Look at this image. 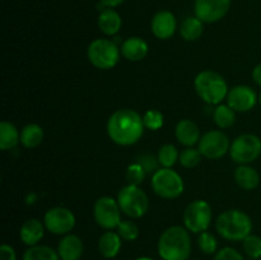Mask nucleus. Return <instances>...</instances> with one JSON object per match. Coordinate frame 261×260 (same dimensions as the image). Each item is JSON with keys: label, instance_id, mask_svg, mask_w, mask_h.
I'll return each mask as SVG.
<instances>
[{"label": "nucleus", "instance_id": "nucleus-1", "mask_svg": "<svg viewBox=\"0 0 261 260\" xmlns=\"http://www.w3.org/2000/svg\"><path fill=\"white\" fill-rule=\"evenodd\" d=\"M143 117L130 109L117 110L107 121V134L110 139L119 145H133L143 137Z\"/></svg>", "mask_w": 261, "mask_h": 260}, {"label": "nucleus", "instance_id": "nucleus-2", "mask_svg": "<svg viewBox=\"0 0 261 260\" xmlns=\"http://www.w3.org/2000/svg\"><path fill=\"white\" fill-rule=\"evenodd\" d=\"M158 254L163 260H189L191 239L185 227H168L158 240Z\"/></svg>", "mask_w": 261, "mask_h": 260}, {"label": "nucleus", "instance_id": "nucleus-3", "mask_svg": "<svg viewBox=\"0 0 261 260\" xmlns=\"http://www.w3.org/2000/svg\"><path fill=\"white\" fill-rule=\"evenodd\" d=\"M216 229L228 241H244L252 231V221L245 212L229 209L219 214L216 221Z\"/></svg>", "mask_w": 261, "mask_h": 260}, {"label": "nucleus", "instance_id": "nucleus-4", "mask_svg": "<svg viewBox=\"0 0 261 260\" xmlns=\"http://www.w3.org/2000/svg\"><path fill=\"white\" fill-rule=\"evenodd\" d=\"M194 87L198 96L208 105H219L228 94L224 78L213 70L200 71L194 81Z\"/></svg>", "mask_w": 261, "mask_h": 260}, {"label": "nucleus", "instance_id": "nucleus-5", "mask_svg": "<svg viewBox=\"0 0 261 260\" xmlns=\"http://www.w3.org/2000/svg\"><path fill=\"white\" fill-rule=\"evenodd\" d=\"M120 55H121V50L116 45V42L107 38H97L92 41L87 48L89 63L102 70L115 68L119 63Z\"/></svg>", "mask_w": 261, "mask_h": 260}, {"label": "nucleus", "instance_id": "nucleus-6", "mask_svg": "<svg viewBox=\"0 0 261 260\" xmlns=\"http://www.w3.org/2000/svg\"><path fill=\"white\" fill-rule=\"evenodd\" d=\"M121 212L130 218H142L149 208L148 196L138 185H126L117 195Z\"/></svg>", "mask_w": 261, "mask_h": 260}, {"label": "nucleus", "instance_id": "nucleus-7", "mask_svg": "<svg viewBox=\"0 0 261 260\" xmlns=\"http://www.w3.org/2000/svg\"><path fill=\"white\" fill-rule=\"evenodd\" d=\"M153 191L163 199H176L185 190L182 177L172 168H160L152 176Z\"/></svg>", "mask_w": 261, "mask_h": 260}, {"label": "nucleus", "instance_id": "nucleus-8", "mask_svg": "<svg viewBox=\"0 0 261 260\" xmlns=\"http://www.w3.org/2000/svg\"><path fill=\"white\" fill-rule=\"evenodd\" d=\"M213 212L212 206L205 200H194L186 206L184 212V224L189 232L201 233L211 226Z\"/></svg>", "mask_w": 261, "mask_h": 260}, {"label": "nucleus", "instance_id": "nucleus-9", "mask_svg": "<svg viewBox=\"0 0 261 260\" xmlns=\"http://www.w3.org/2000/svg\"><path fill=\"white\" fill-rule=\"evenodd\" d=\"M229 154L239 165H249L261 154V139L255 134L240 135L231 143Z\"/></svg>", "mask_w": 261, "mask_h": 260}, {"label": "nucleus", "instance_id": "nucleus-10", "mask_svg": "<svg viewBox=\"0 0 261 260\" xmlns=\"http://www.w3.org/2000/svg\"><path fill=\"white\" fill-rule=\"evenodd\" d=\"M93 216L99 227L111 231L117 228L121 222V208L114 198L102 196L94 203Z\"/></svg>", "mask_w": 261, "mask_h": 260}, {"label": "nucleus", "instance_id": "nucleus-11", "mask_svg": "<svg viewBox=\"0 0 261 260\" xmlns=\"http://www.w3.org/2000/svg\"><path fill=\"white\" fill-rule=\"evenodd\" d=\"M228 137L221 130H209L199 140V148L201 154L209 160L222 158L227 152H229Z\"/></svg>", "mask_w": 261, "mask_h": 260}, {"label": "nucleus", "instance_id": "nucleus-12", "mask_svg": "<svg viewBox=\"0 0 261 260\" xmlns=\"http://www.w3.org/2000/svg\"><path fill=\"white\" fill-rule=\"evenodd\" d=\"M43 224L51 233L68 235L75 226V216L65 206H55L46 212Z\"/></svg>", "mask_w": 261, "mask_h": 260}, {"label": "nucleus", "instance_id": "nucleus-13", "mask_svg": "<svg viewBox=\"0 0 261 260\" xmlns=\"http://www.w3.org/2000/svg\"><path fill=\"white\" fill-rule=\"evenodd\" d=\"M231 7V0H195V17L204 23H216L224 18Z\"/></svg>", "mask_w": 261, "mask_h": 260}, {"label": "nucleus", "instance_id": "nucleus-14", "mask_svg": "<svg viewBox=\"0 0 261 260\" xmlns=\"http://www.w3.org/2000/svg\"><path fill=\"white\" fill-rule=\"evenodd\" d=\"M256 92L249 86H236L228 91L227 105L234 112H247L256 105Z\"/></svg>", "mask_w": 261, "mask_h": 260}, {"label": "nucleus", "instance_id": "nucleus-15", "mask_svg": "<svg viewBox=\"0 0 261 260\" xmlns=\"http://www.w3.org/2000/svg\"><path fill=\"white\" fill-rule=\"evenodd\" d=\"M153 35L160 40H168L172 37L177 28L176 17L170 10H160L155 13L150 23Z\"/></svg>", "mask_w": 261, "mask_h": 260}, {"label": "nucleus", "instance_id": "nucleus-16", "mask_svg": "<svg viewBox=\"0 0 261 260\" xmlns=\"http://www.w3.org/2000/svg\"><path fill=\"white\" fill-rule=\"evenodd\" d=\"M83 242L76 235H64L59 241L58 254L61 260H79L83 255Z\"/></svg>", "mask_w": 261, "mask_h": 260}, {"label": "nucleus", "instance_id": "nucleus-17", "mask_svg": "<svg viewBox=\"0 0 261 260\" xmlns=\"http://www.w3.org/2000/svg\"><path fill=\"white\" fill-rule=\"evenodd\" d=\"M176 138L185 147H193L200 140V130L193 120H180L176 125Z\"/></svg>", "mask_w": 261, "mask_h": 260}, {"label": "nucleus", "instance_id": "nucleus-18", "mask_svg": "<svg viewBox=\"0 0 261 260\" xmlns=\"http://www.w3.org/2000/svg\"><path fill=\"white\" fill-rule=\"evenodd\" d=\"M45 224L38 219H27L20 227V240L27 246H36L42 240L43 235H45Z\"/></svg>", "mask_w": 261, "mask_h": 260}, {"label": "nucleus", "instance_id": "nucleus-19", "mask_svg": "<svg viewBox=\"0 0 261 260\" xmlns=\"http://www.w3.org/2000/svg\"><path fill=\"white\" fill-rule=\"evenodd\" d=\"M122 56L129 61H140L148 55V43L140 37H129L121 43Z\"/></svg>", "mask_w": 261, "mask_h": 260}, {"label": "nucleus", "instance_id": "nucleus-20", "mask_svg": "<svg viewBox=\"0 0 261 260\" xmlns=\"http://www.w3.org/2000/svg\"><path fill=\"white\" fill-rule=\"evenodd\" d=\"M122 19L119 13L112 8H105L98 15V27L106 36H115L121 30Z\"/></svg>", "mask_w": 261, "mask_h": 260}, {"label": "nucleus", "instance_id": "nucleus-21", "mask_svg": "<svg viewBox=\"0 0 261 260\" xmlns=\"http://www.w3.org/2000/svg\"><path fill=\"white\" fill-rule=\"evenodd\" d=\"M121 237L117 232L107 231L99 237L98 250L101 255L106 259H112L117 256V254L121 250Z\"/></svg>", "mask_w": 261, "mask_h": 260}, {"label": "nucleus", "instance_id": "nucleus-22", "mask_svg": "<svg viewBox=\"0 0 261 260\" xmlns=\"http://www.w3.org/2000/svg\"><path fill=\"white\" fill-rule=\"evenodd\" d=\"M234 181L244 190H254L259 185L260 176L251 166L240 165L234 171Z\"/></svg>", "mask_w": 261, "mask_h": 260}, {"label": "nucleus", "instance_id": "nucleus-23", "mask_svg": "<svg viewBox=\"0 0 261 260\" xmlns=\"http://www.w3.org/2000/svg\"><path fill=\"white\" fill-rule=\"evenodd\" d=\"M20 142V134L17 127L9 121L0 122V149H13Z\"/></svg>", "mask_w": 261, "mask_h": 260}, {"label": "nucleus", "instance_id": "nucleus-24", "mask_svg": "<svg viewBox=\"0 0 261 260\" xmlns=\"http://www.w3.org/2000/svg\"><path fill=\"white\" fill-rule=\"evenodd\" d=\"M204 32V22L198 17H188L180 25V35L185 41H196Z\"/></svg>", "mask_w": 261, "mask_h": 260}, {"label": "nucleus", "instance_id": "nucleus-25", "mask_svg": "<svg viewBox=\"0 0 261 260\" xmlns=\"http://www.w3.org/2000/svg\"><path fill=\"white\" fill-rule=\"evenodd\" d=\"M43 129L38 124H28L20 132V143L25 148H36L42 143Z\"/></svg>", "mask_w": 261, "mask_h": 260}, {"label": "nucleus", "instance_id": "nucleus-26", "mask_svg": "<svg viewBox=\"0 0 261 260\" xmlns=\"http://www.w3.org/2000/svg\"><path fill=\"white\" fill-rule=\"evenodd\" d=\"M23 260H60L58 251L45 245L30 246L23 254Z\"/></svg>", "mask_w": 261, "mask_h": 260}, {"label": "nucleus", "instance_id": "nucleus-27", "mask_svg": "<svg viewBox=\"0 0 261 260\" xmlns=\"http://www.w3.org/2000/svg\"><path fill=\"white\" fill-rule=\"evenodd\" d=\"M213 120L221 129L231 127L236 121V114L228 105H219L213 112Z\"/></svg>", "mask_w": 261, "mask_h": 260}, {"label": "nucleus", "instance_id": "nucleus-28", "mask_svg": "<svg viewBox=\"0 0 261 260\" xmlns=\"http://www.w3.org/2000/svg\"><path fill=\"white\" fill-rule=\"evenodd\" d=\"M158 161L160 165L165 168H171L180 158L177 149L173 144H165L158 150Z\"/></svg>", "mask_w": 261, "mask_h": 260}, {"label": "nucleus", "instance_id": "nucleus-29", "mask_svg": "<svg viewBox=\"0 0 261 260\" xmlns=\"http://www.w3.org/2000/svg\"><path fill=\"white\" fill-rule=\"evenodd\" d=\"M201 157H203V154L200 153V150L195 149L193 147H188L180 153L178 161H180L181 166H184V167L194 168L200 163Z\"/></svg>", "mask_w": 261, "mask_h": 260}, {"label": "nucleus", "instance_id": "nucleus-30", "mask_svg": "<svg viewBox=\"0 0 261 260\" xmlns=\"http://www.w3.org/2000/svg\"><path fill=\"white\" fill-rule=\"evenodd\" d=\"M165 122V116L161 111L158 110H148L143 116V124L144 127L148 130H158L163 126Z\"/></svg>", "mask_w": 261, "mask_h": 260}, {"label": "nucleus", "instance_id": "nucleus-31", "mask_svg": "<svg viewBox=\"0 0 261 260\" xmlns=\"http://www.w3.org/2000/svg\"><path fill=\"white\" fill-rule=\"evenodd\" d=\"M244 250L247 256L252 259H259L261 257V237L256 235H249L244 240Z\"/></svg>", "mask_w": 261, "mask_h": 260}, {"label": "nucleus", "instance_id": "nucleus-32", "mask_svg": "<svg viewBox=\"0 0 261 260\" xmlns=\"http://www.w3.org/2000/svg\"><path fill=\"white\" fill-rule=\"evenodd\" d=\"M117 233L125 241H134L139 236V228L133 221H121L117 226Z\"/></svg>", "mask_w": 261, "mask_h": 260}, {"label": "nucleus", "instance_id": "nucleus-33", "mask_svg": "<svg viewBox=\"0 0 261 260\" xmlns=\"http://www.w3.org/2000/svg\"><path fill=\"white\" fill-rule=\"evenodd\" d=\"M198 245L199 247H200L201 251H203L204 254L208 255L217 252V247H218V242H217V239L214 237V235H212L211 232L206 231L199 233Z\"/></svg>", "mask_w": 261, "mask_h": 260}, {"label": "nucleus", "instance_id": "nucleus-34", "mask_svg": "<svg viewBox=\"0 0 261 260\" xmlns=\"http://www.w3.org/2000/svg\"><path fill=\"white\" fill-rule=\"evenodd\" d=\"M145 175H147V173H145L144 168H143L142 165H139L138 162L133 163V165H130L129 167L126 168V180L129 181L130 185L139 186L140 184L144 181Z\"/></svg>", "mask_w": 261, "mask_h": 260}, {"label": "nucleus", "instance_id": "nucleus-35", "mask_svg": "<svg viewBox=\"0 0 261 260\" xmlns=\"http://www.w3.org/2000/svg\"><path fill=\"white\" fill-rule=\"evenodd\" d=\"M137 162L139 163V165H142V167L144 168L145 173H154L155 171H158L160 161H158V157H154V155L152 154L139 155Z\"/></svg>", "mask_w": 261, "mask_h": 260}, {"label": "nucleus", "instance_id": "nucleus-36", "mask_svg": "<svg viewBox=\"0 0 261 260\" xmlns=\"http://www.w3.org/2000/svg\"><path fill=\"white\" fill-rule=\"evenodd\" d=\"M214 260H245V257L233 247H223L216 252Z\"/></svg>", "mask_w": 261, "mask_h": 260}, {"label": "nucleus", "instance_id": "nucleus-37", "mask_svg": "<svg viewBox=\"0 0 261 260\" xmlns=\"http://www.w3.org/2000/svg\"><path fill=\"white\" fill-rule=\"evenodd\" d=\"M0 260H17L15 250L10 245L3 244L0 246Z\"/></svg>", "mask_w": 261, "mask_h": 260}, {"label": "nucleus", "instance_id": "nucleus-38", "mask_svg": "<svg viewBox=\"0 0 261 260\" xmlns=\"http://www.w3.org/2000/svg\"><path fill=\"white\" fill-rule=\"evenodd\" d=\"M99 2H101V4L103 5V7L112 8V9H114V8L121 5L125 0H99Z\"/></svg>", "mask_w": 261, "mask_h": 260}, {"label": "nucleus", "instance_id": "nucleus-39", "mask_svg": "<svg viewBox=\"0 0 261 260\" xmlns=\"http://www.w3.org/2000/svg\"><path fill=\"white\" fill-rule=\"evenodd\" d=\"M252 79L255 81V83L261 86V64L255 66L254 70H252Z\"/></svg>", "mask_w": 261, "mask_h": 260}, {"label": "nucleus", "instance_id": "nucleus-40", "mask_svg": "<svg viewBox=\"0 0 261 260\" xmlns=\"http://www.w3.org/2000/svg\"><path fill=\"white\" fill-rule=\"evenodd\" d=\"M135 260H154V259H150V257H147V256H142V257H138V259Z\"/></svg>", "mask_w": 261, "mask_h": 260}, {"label": "nucleus", "instance_id": "nucleus-41", "mask_svg": "<svg viewBox=\"0 0 261 260\" xmlns=\"http://www.w3.org/2000/svg\"><path fill=\"white\" fill-rule=\"evenodd\" d=\"M259 101H260V105H261V93H260V98H259Z\"/></svg>", "mask_w": 261, "mask_h": 260}]
</instances>
